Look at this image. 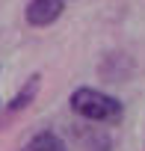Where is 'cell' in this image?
I'll return each instance as SVG.
<instances>
[{"label": "cell", "instance_id": "4", "mask_svg": "<svg viewBox=\"0 0 145 151\" xmlns=\"http://www.w3.org/2000/svg\"><path fill=\"white\" fill-rule=\"evenodd\" d=\"M39 83H42V74H33V77L24 83V89L6 104V113H18V110H27L30 104H33V98H36V92H39Z\"/></svg>", "mask_w": 145, "mask_h": 151}, {"label": "cell", "instance_id": "3", "mask_svg": "<svg viewBox=\"0 0 145 151\" xmlns=\"http://www.w3.org/2000/svg\"><path fill=\"white\" fill-rule=\"evenodd\" d=\"M21 151H68V145H65V139H62L59 133H53V130H39Z\"/></svg>", "mask_w": 145, "mask_h": 151}, {"label": "cell", "instance_id": "2", "mask_svg": "<svg viewBox=\"0 0 145 151\" xmlns=\"http://www.w3.org/2000/svg\"><path fill=\"white\" fill-rule=\"evenodd\" d=\"M62 12H65V0H30L24 18L30 27H50L62 18Z\"/></svg>", "mask_w": 145, "mask_h": 151}, {"label": "cell", "instance_id": "1", "mask_svg": "<svg viewBox=\"0 0 145 151\" xmlns=\"http://www.w3.org/2000/svg\"><path fill=\"white\" fill-rule=\"evenodd\" d=\"M68 107L74 110L80 119L86 122H95V124H118L124 119V104L95 86H80L71 92L68 98Z\"/></svg>", "mask_w": 145, "mask_h": 151}]
</instances>
